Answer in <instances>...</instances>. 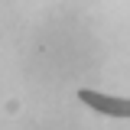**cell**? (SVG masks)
Wrapping results in <instances>:
<instances>
[{
  "mask_svg": "<svg viewBox=\"0 0 130 130\" xmlns=\"http://www.w3.org/2000/svg\"><path fill=\"white\" fill-rule=\"evenodd\" d=\"M78 98L88 107L107 114V117H130V98H107V94H101V91H91V88L78 91Z\"/></svg>",
  "mask_w": 130,
  "mask_h": 130,
  "instance_id": "obj_1",
  "label": "cell"
}]
</instances>
